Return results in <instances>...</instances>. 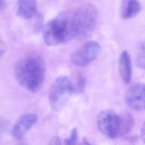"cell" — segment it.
Returning a JSON list of instances; mask_svg holds the SVG:
<instances>
[{
  "label": "cell",
  "instance_id": "obj_1",
  "mask_svg": "<svg viewBox=\"0 0 145 145\" xmlns=\"http://www.w3.org/2000/svg\"><path fill=\"white\" fill-rule=\"evenodd\" d=\"M14 74L18 83L25 89L35 93L42 88L45 79V65L40 56L26 55L17 61Z\"/></svg>",
  "mask_w": 145,
  "mask_h": 145
},
{
  "label": "cell",
  "instance_id": "obj_2",
  "mask_svg": "<svg viewBox=\"0 0 145 145\" xmlns=\"http://www.w3.org/2000/svg\"><path fill=\"white\" fill-rule=\"evenodd\" d=\"M97 121L99 131L111 139L126 135L133 127V116L128 114L120 116L109 110L102 111Z\"/></svg>",
  "mask_w": 145,
  "mask_h": 145
},
{
  "label": "cell",
  "instance_id": "obj_3",
  "mask_svg": "<svg viewBox=\"0 0 145 145\" xmlns=\"http://www.w3.org/2000/svg\"><path fill=\"white\" fill-rule=\"evenodd\" d=\"M42 35L44 42L49 46H57L74 39L71 16L65 13L59 14L44 25Z\"/></svg>",
  "mask_w": 145,
  "mask_h": 145
},
{
  "label": "cell",
  "instance_id": "obj_4",
  "mask_svg": "<svg viewBox=\"0 0 145 145\" xmlns=\"http://www.w3.org/2000/svg\"><path fill=\"white\" fill-rule=\"evenodd\" d=\"M98 10L92 3H84L79 6L71 16V23L75 38L89 37L97 23Z\"/></svg>",
  "mask_w": 145,
  "mask_h": 145
},
{
  "label": "cell",
  "instance_id": "obj_5",
  "mask_svg": "<svg viewBox=\"0 0 145 145\" xmlns=\"http://www.w3.org/2000/svg\"><path fill=\"white\" fill-rule=\"evenodd\" d=\"M75 92L74 84L65 76L58 77L49 89V104L53 110H60Z\"/></svg>",
  "mask_w": 145,
  "mask_h": 145
},
{
  "label": "cell",
  "instance_id": "obj_6",
  "mask_svg": "<svg viewBox=\"0 0 145 145\" xmlns=\"http://www.w3.org/2000/svg\"><path fill=\"white\" fill-rule=\"evenodd\" d=\"M101 53V46L95 41L87 42L71 54V62L79 67H84L93 62Z\"/></svg>",
  "mask_w": 145,
  "mask_h": 145
},
{
  "label": "cell",
  "instance_id": "obj_7",
  "mask_svg": "<svg viewBox=\"0 0 145 145\" xmlns=\"http://www.w3.org/2000/svg\"><path fill=\"white\" fill-rule=\"evenodd\" d=\"M125 101L133 110H145V84L136 83L130 87L126 93Z\"/></svg>",
  "mask_w": 145,
  "mask_h": 145
},
{
  "label": "cell",
  "instance_id": "obj_8",
  "mask_svg": "<svg viewBox=\"0 0 145 145\" xmlns=\"http://www.w3.org/2000/svg\"><path fill=\"white\" fill-rule=\"evenodd\" d=\"M38 116L34 113H26L22 115L14 123L12 128V135L17 139H22L24 136L34 127L37 122Z\"/></svg>",
  "mask_w": 145,
  "mask_h": 145
},
{
  "label": "cell",
  "instance_id": "obj_9",
  "mask_svg": "<svg viewBox=\"0 0 145 145\" xmlns=\"http://www.w3.org/2000/svg\"><path fill=\"white\" fill-rule=\"evenodd\" d=\"M37 11V0H18L16 14L19 17L28 20L32 18Z\"/></svg>",
  "mask_w": 145,
  "mask_h": 145
},
{
  "label": "cell",
  "instance_id": "obj_10",
  "mask_svg": "<svg viewBox=\"0 0 145 145\" xmlns=\"http://www.w3.org/2000/svg\"><path fill=\"white\" fill-rule=\"evenodd\" d=\"M132 60L129 54L127 51H123L119 59V71L121 79L125 83H129L132 79Z\"/></svg>",
  "mask_w": 145,
  "mask_h": 145
},
{
  "label": "cell",
  "instance_id": "obj_11",
  "mask_svg": "<svg viewBox=\"0 0 145 145\" xmlns=\"http://www.w3.org/2000/svg\"><path fill=\"white\" fill-rule=\"evenodd\" d=\"M142 9L138 0H122L121 4V15L123 19H132L137 16Z\"/></svg>",
  "mask_w": 145,
  "mask_h": 145
},
{
  "label": "cell",
  "instance_id": "obj_12",
  "mask_svg": "<svg viewBox=\"0 0 145 145\" xmlns=\"http://www.w3.org/2000/svg\"><path fill=\"white\" fill-rule=\"evenodd\" d=\"M135 62L138 68L145 70V39L138 44Z\"/></svg>",
  "mask_w": 145,
  "mask_h": 145
},
{
  "label": "cell",
  "instance_id": "obj_13",
  "mask_svg": "<svg viewBox=\"0 0 145 145\" xmlns=\"http://www.w3.org/2000/svg\"><path fill=\"white\" fill-rule=\"evenodd\" d=\"M76 138H77V132L76 129H74L70 136L69 138H67L65 141V144H73L76 142Z\"/></svg>",
  "mask_w": 145,
  "mask_h": 145
},
{
  "label": "cell",
  "instance_id": "obj_14",
  "mask_svg": "<svg viewBox=\"0 0 145 145\" xmlns=\"http://www.w3.org/2000/svg\"><path fill=\"white\" fill-rule=\"evenodd\" d=\"M140 137L142 138V140L145 143V121L144 122L142 127H141V133H140Z\"/></svg>",
  "mask_w": 145,
  "mask_h": 145
},
{
  "label": "cell",
  "instance_id": "obj_15",
  "mask_svg": "<svg viewBox=\"0 0 145 145\" xmlns=\"http://www.w3.org/2000/svg\"><path fill=\"white\" fill-rule=\"evenodd\" d=\"M5 4H6V1L5 0H0V9L4 8Z\"/></svg>",
  "mask_w": 145,
  "mask_h": 145
}]
</instances>
